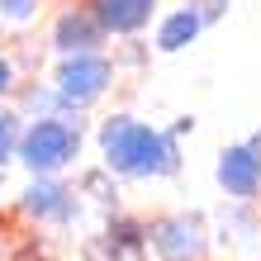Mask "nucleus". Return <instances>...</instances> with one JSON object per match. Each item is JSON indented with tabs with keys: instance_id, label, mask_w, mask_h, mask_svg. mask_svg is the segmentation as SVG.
Listing matches in <instances>:
<instances>
[{
	"instance_id": "obj_14",
	"label": "nucleus",
	"mask_w": 261,
	"mask_h": 261,
	"mask_svg": "<svg viewBox=\"0 0 261 261\" xmlns=\"http://www.w3.org/2000/svg\"><path fill=\"white\" fill-rule=\"evenodd\" d=\"M19 133H24V114L14 110L10 100H0V166H10V162H14Z\"/></svg>"
},
{
	"instance_id": "obj_20",
	"label": "nucleus",
	"mask_w": 261,
	"mask_h": 261,
	"mask_svg": "<svg viewBox=\"0 0 261 261\" xmlns=\"http://www.w3.org/2000/svg\"><path fill=\"white\" fill-rule=\"evenodd\" d=\"M247 143H252V147H256V152H261V128H256V133H252V138H247Z\"/></svg>"
},
{
	"instance_id": "obj_16",
	"label": "nucleus",
	"mask_w": 261,
	"mask_h": 261,
	"mask_svg": "<svg viewBox=\"0 0 261 261\" xmlns=\"http://www.w3.org/2000/svg\"><path fill=\"white\" fill-rule=\"evenodd\" d=\"M190 5L199 10L204 29H214V24H223V19H228V5H233V0H190Z\"/></svg>"
},
{
	"instance_id": "obj_6",
	"label": "nucleus",
	"mask_w": 261,
	"mask_h": 261,
	"mask_svg": "<svg viewBox=\"0 0 261 261\" xmlns=\"http://www.w3.org/2000/svg\"><path fill=\"white\" fill-rule=\"evenodd\" d=\"M48 48H53V57L105 53L110 48V34H105V24L95 19V10L86 0H67V5H57L53 24H48Z\"/></svg>"
},
{
	"instance_id": "obj_10",
	"label": "nucleus",
	"mask_w": 261,
	"mask_h": 261,
	"mask_svg": "<svg viewBox=\"0 0 261 261\" xmlns=\"http://www.w3.org/2000/svg\"><path fill=\"white\" fill-rule=\"evenodd\" d=\"M199 34H204V19H199V10L186 0V5L157 14V29H152V53H162V57L186 53L190 43H199Z\"/></svg>"
},
{
	"instance_id": "obj_5",
	"label": "nucleus",
	"mask_w": 261,
	"mask_h": 261,
	"mask_svg": "<svg viewBox=\"0 0 261 261\" xmlns=\"http://www.w3.org/2000/svg\"><path fill=\"white\" fill-rule=\"evenodd\" d=\"M81 195L67 176H29V186L19 190V214L29 223L43 228H71L81 223Z\"/></svg>"
},
{
	"instance_id": "obj_9",
	"label": "nucleus",
	"mask_w": 261,
	"mask_h": 261,
	"mask_svg": "<svg viewBox=\"0 0 261 261\" xmlns=\"http://www.w3.org/2000/svg\"><path fill=\"white\" fill-rule=\"evenodd\" d=\"M214 238L223 242V247H256L261 242V219L252 209V199H223L219 209H214Z\"/></svg>"
},
{
	"instance_id": "obj_4",
	"label": "nucleus",
	"mask_w": 261,
	"mask_h": 261,
	"mask_svg": "<svg viewBox=\"0 0 261 261\" xmlns=\"http://www.w3.org/2000/svg\"><path fill=\"white\" fill-rule=\"evenodd\" d=\"M48 81L57 86V95H62L71 110H95V105L114 90L119 71H114L110 48H105V53H71V57H57V67H53Z\"/></svg>"
},
{
	"instance_id": "obj_22",
	"label": "nucleus",
	"mask_w": 261,
	"mask_h": 261,
	"mask_svg": "<svg viewBox=\"0 0 261 261\" xmlns=\"http://www.w3.org/2000/svg\"><path fill=\"white\" fill-rule=\"evenodd\" d=\"M43 5H48V0H43Z\"/></svg>"
},
{
	"instance_id": "obj_3",
	"label": "nucleus",
	"mask_w": 261,
	"mask_h": 261,
	"mask_svg": "<svg viewBox=\"0 0 261 261\" xmlns=\"http://www.w3.org/2000/svg\"><path fill=\"white\" fill-rule=\"evenodd\" d=\"M143 238H147L152 261H209L214 252L209 214H199V209L152 214V219H143Z\"/></svg>"
},
{
	"instance_id": "obj_7",
	"label": "nucleus",
	"mask_w": 261,
	"mask_h": 261,
	"mask_svg": "<svg viewBox=\"0 0 261 261\" xmlns=\"http://www.w3.org/2000/svg\"><path fill=\"white\" fill-rule=\"evenodd\" d=\"M214 186L223 199H261V152L242 138V143H223L214 157Z\"/></svg>"
},
{
	"instance_id": "obj_1",
	"label": "nucleus",
	"mask_w": 261,
	"mask_h": 261,
	"mask_svg": "<svg viewBox=\"0 0 261 261\" xmlns=\"http://www.w3.org/2000/svg\"><path fill=\"white\" fill-rule=\"evenodd\" d=\"M95 152L119 180L147 186V180H176L186 171L180 138L171 128H157L128 110H114L95 124Z\"/></svg>"
},
{
	"instance_id": "obj_18",
	"label": "nucleus",
	"mask_w": 261,
	"mask_h": 261,
	"mask_svg": "<svg viewBox=\"0 0 261 261\" xmlns=\"http://www.w3.org/2000/svg\"><path fill=\"white\" fill-rule=\"evenodd\" d=\"M171 133H176V138H186V133H195V114H180L176 124H171Z\"/></svg>"
},
{
	"instance_id": "obj_19",
	"label": "nucleus",
	"mask_w": 261,
	"mask_h": 261,
	"mask_svg": "<svg viewBox=\"0 0 261 261\" xmlns=\"http://www.w3.org/2000/svg\"><path fill=\"white\" fill-rule=\"evenodd\" d=\"M10 190V166H0V195Z\"/></svg>"
},
{
	"instance_id": "obj_2",
	"label": "nucleus",
	"mask_w": 261,
	"mask_h": 261,
	"mask_svg": "<svg viewBox=\"0 0 261 261\" xmlns=\"http://www.w3.org/2000/svg\"><path fill=\"white\" fill-rule=\"evenodd\" d=\"M86 138H90V110H62V114H48V119H24L14 162L29 176H67L81 162Z\"/></svg>"
},
{
	"instance_id": "obj_17",
	"label": "nucleus",
	"mask_w": 261,
	"mask_h": 261,
	"mask_svg": "<svg viewBox=\"0 0 261 261\" xmlns=\"http://www.w3.org/2000/svg\"><path fill=\"white\" fill-rule=\"evenodd\" d=\"M14 86H19V67H14V57L0 48V100H10Z\"/></svg>"
},
{
	"instance_id": "obj_8",
	"label": "nucleus",
	"mask_w": 261,
	"mask_h": 261,
	"mask_svg": "<svg viewBox=\"0 0 261 261\" xmlns=\"http://www.w3.org/2000/svg\"><path fill=\"white\" fill-rule=\"evenodd\" d=\"M95 10V19L105 24L110 38H133V34H147L157 24V5L162 0H86Z\"/></svg>"
},
{
	"instance_id": "obj_13",
	"label": "nucleus",
	"mask_w": 261,
	"mask_h": 261,
	"mask_svg": "<svg viewBox=\"0 0 261 261\" xmlns=\"http://www.w3.org/2000/svg\"><path fill=\"white\" fill-rule=\"evenodd\" d=\"M110 57H114V71L124 76V71H143L152 62V43H143V34H133V38H110Z\"/></svg>"
},
{
	"instance_id": "obj_15",
	"label": "nucleus",
	"mask_w": 261,
	"mask_h": 261,
	"mask_svg": "<svg viewBox=\"0 0 261 261\" xmlns=\"http://www.w3.org/2000/svg\"><path fill=\"white\" fill-rule=\"evenodd\" d=\"M43 0H0V24H29L38 19Z\"/></svg>"
},
{
	"instance_id": "obj_11",
	"label": "nucleus",
	"mask_w": 261,
	"mask_h": 261,
	"mask_svg": "<svg viewBox=\"0 0 261 261\" xmlns=\"http://www.w3.org/2000/svg\"><path fill=\"white\" fill-rule=\"evenodd\" d=\"M71 186H76V195H81V204H95L105 219L124 214V199H119V176H114L105 162H100V166H86Z\"/></svg>"
},
{
	"instance_id": "obj_21",
	"label": "nucleus",
	"mask_w": 261,
	"mask_h": 261,
	"mask_svg": "<svg viewBox=\"0 0 261 261\" xmlns=\"http://www.w3.org/2000/svg\"><path fill=\"white\" fill-rule=\"evenodd\" d=\"M0 43H5V24H0Z\"/></svg>"
},
{
	"instance_id": "obj_12",
	"label": "nucleus",
	"mask_w": 261,
	"mask_h": 261,
	"mask_svg": "<svg viewBox=\"0 0 261 261\" xmlns=\"http://www.w3.org/2000/svg\"><path fill=\"white\" fill-rule=\"evenodd\" d=\"M10 105H14L24 119H48V114L71 110V105L57 95L53 81H19V86H14V95H10Z\"/></svg>"
}]
</instances>
